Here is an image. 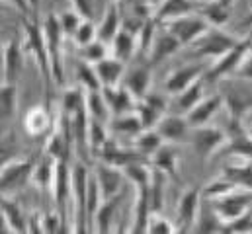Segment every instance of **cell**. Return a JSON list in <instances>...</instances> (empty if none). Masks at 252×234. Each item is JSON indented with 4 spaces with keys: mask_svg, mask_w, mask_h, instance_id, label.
I'll return each mask as SVG.
<instances>
[{
    "mask_svg": "<svg viewBox=\"0 0 252 234\" xmlns=\"http://www.w3.org/2000/svg\"><path fill=\"white\" fill-rule=\"evenodd\" d=\"M88 181H90V172H88L86 164L84 162H76L70 168V207H72L70 231H74V233H88L86 231Z\"/></svg>",
    "mask_w": 252,
    "mask_h": 234,
    "instance_id": "6da1fadb",
    "label": "cell"
},
{
    "mask_svg": "<svg viewBox=\"0 0 252 234\" xmlns=\"http://www.w3.org/2000/svg\"><path fill=\"white\" fill-rule=\"evenodd\" d=\"M41 31L45 37V47L49 53V64H51V80L57 86H64V66L63 57H61V47H63V29L59 24V16L57 14H49L43 24H41Z\"/></svg>",
    "mask_w": 252,
    "mask_h": 234,
    "instance_id": "7a4b0ae2",
    "label": "cell"
},
{
    "mask_svg": "<svg viewBox=\"0 0 252 234\" xmlns=\"http://www.w3.org/2000/svg\"><path fill=\"white\" fill-rule=\"evenodd\" d=\"M24 49L26 53H32L35 62H37V68H39V74L43 76L45 82L51 80V64H49V53H47V47H45V37H43V31L33 18H24Z\"/></svg>",
    "mask_w": 252,
    "mask_h": 234,
    "instance_id": "3957f363",
    "label": "cell"
},
{
    "mask_svg": "<svg viewBox=\"0 0 252 234\" xmlns=\"http://www.w3.org/2000/svg\"><path fill=\"white\" fill-rule=\"evenodd\" d=\"M211 209L215 211V215L219 217V221L223 225L243 217L245 213H249L252 209V189L245 187H235L231 193L209 201Z\"/></svg>",
    "mask_w": 252,
    "mask_h": 234,
    "instance_id": "277c9868",
    "label": "cell"
},
{
    "mask_svg": "<svg viewBox=\"0 0 252 234\" xmlns=\"http://www.w3.org/2000/svg\"><path fill=\"white\" fill-rule=\"evenodd\" d=\"M251 47L252 45L249 39H241L233 49H229L227 53H223L221 57L215 58L213 64H211V66L205 70V74H203L205 82H217V80L235 76L239 64L243 62V58H245V55L249 53Z\"/></svg>",
    "mask_w": 252,
    "mask_h": 234,
    "instance_id": "5b68a950",
    "label": "cell"
},
{
    "mask_svg": "<svg viewBox=\"0 0 252 234\" xmlns=\"http://www.w3.org/2000/svg\"><path fill=\"white\" fill-rule=\"evenodd\" d=\"M35 166V158H14L4 168H0V193L12 195L26 187V183L32 179Z\"/></svg>",
    "mask_w": 252,
    "mask_h": 234,
    "instance_id": "8992f818",
    "label": "cell"
},
{
    "mask_svg": "<svg viewBox=\"0 0 252 234\" xmlns=\"http://www.w3.org/2000/svg\"><path fill=\"white\" fill-rule=\"evenodd\" d=\"M178 41H180V45L182 47H186V45H193L211 26H209V22L201 16V14H188V16H182V18H176V20H172V22H166V24H162Z\"/></svg>",
    "mask_w": 252,
    "mask_h": 234,
    "instance_id": "52a82bcc",
    "label": "cell"
},
{
    "mask_svg": "<svg viewBox=\"0 0 252 234\" xmlns=\"http://www.w3.org/2000/svg\"><path fill=\"white\" fill-rule=\"evenodd\" d=\"M241 39L221 31L219 28H209L191 47H193V53L195 57L203 58V57H211L213 60L217 57H221L223 53H227L229 49H233Z\"/></svg>",
    "mask_w": 252,
    "mask_h": 234,
    "instance_id": "ba28073f",
    "label": "cell"
},
{
    "mask_svg": "<svg viewBox=\"0 0 252 234\" xmlns=\"http://www.w3.org/2000/svg\"><path fill=\"white\" fill-rule=\"evenodd\" d=\"M225 143H227V135L219 127L201 125V127H193V131H191L193 150L203 162H207L213 154H217Z\"/></svg>",
    "mask_w": 252,
    "mask_h": 234,
    "instance_id": "9c48e42d",
    "label": "cell"
},
{
    "mask_svg": "<svg viewBox=\"0 0 252 234\" xmlns=\"http://www.w3.org/2000/svg\"><path fill=\"white\" fill-rule=\"evenodd\" d=\"M94 177H96L102 199L114 197L120 191H124L126 176H124V170L118 168V166H112V164H106V162L98 160L96 166H94Z\"/></svg>",
    "mask_w": 252,
    "mask_h": 234,
    "instance_id": "30bf717a",
    "label": "cell"
},
{
    "mask_svg": "<svg viewBox=\"0 0 252 234\" xmlns=\"http://www.w3.org/2000/svg\"><path fill=\"white\" fill-rule=\"evenodd\" d=\"M199 207H201V193H199V189L197 187H188L180 195L178 205H176V229L178 231L188 233V231L193 229V223L197 219Z\"/></svg>",
    "mask_w": 252,
    "mask_h": 234,
    "instance_id": "8fae6325",
    "label": "cell"
},
{
    "mask_svg": "<svg viewBox=\"0 0 252 234\" xmlns=\"http://www.w3.org/2000/svg\"><path fill=\"white\" fill-rule=\"evenodd\" d=\"M205 70H207V68H205V64H201V62L182 64V66L174 68V70L166 76V80H164V90H166V94L178 96L180 92H184V90L188 88L189 84H193L195 80L203 78Z\"/></svg>",
    "mask_w": 252,
    "mask_h": 234,
    "instance_id": "7c38bea8",
    "label": "cell"
},
{
    "mask_svg": "<svg viewBox=\"0 0 252 234\" xmlns=\"http://www.w3.org/2000/svg\"><path fill=\"white\" fill-rule=\"evenodd\" d=\"M180 41L162 26L158 24V29L153 37V43L147 51V57H149V64L155 66V64H160L162 60H166L168 57H172L178 49H180Z\"/></svg>",
    "mask_w": 252,
    "mask_h": 234,
    "instance_id": "4fadbf2b",
    "label": "cell"
},
{
    "mask_svg": "<svg viewBox=\"0 0 252 234\" xmlns=\"http://www.w3.org/2000/svg\"><path fill=\"white\" fill-rule=\"evenodd\" d=\"M135 114L141 119L143 129H155L158 119L166 114V100L158 94H147L135 104Z\"/></svg>",
    "mask_w": 252,
    "mask_h": 234,
    "instance_id": "5bb4252c",
    "label": "cell"
},
{
    "mask_svg": "<svg viewBox=\"0 0 252 234\" xmlns=\"http://www.w3.org/2000/svg\"><path fill=\"white\" fill-rule=\"evenodd\" d=\"M157 133L162 137L164 143H184L189 135V125L186 117L178 116V114H164L157 123Z\"/></svg>",
    "mask_w": 252,
    "mask_h": 234,
    "instance_id": "9a60e30c",
    "label": "cell"
},
{
    "mask_svg": "<svg viewBox=\"0 0 252 234\" xmlns=\"http://www.w3.org/2000/svg\"><path fill=\"white\" fill-rule=\"evenodd\" d=\"M122 84L127 88V92L135 98V102L143 100L149 94V88H151V64L149 66L135 64V66L127 68V72H124Z\"/></svg>",
    "mask_w": 252,
    "mask_h": 234,
    "instance_id": "2e32d148",
    "label": "cell"
},
{
    "mask_svg": "<svg viewBox=\"0 0 252 234\" xmlns=\"http://www.w3.org/2000/svg\"><path fill=\"white\" fill-rule=\"evenodd\" d=\"M24 43L18 39H10L4 45V82L18 84V78L24 68Z\"/></svg>",
    "mask_w": 252,
    "mask_h": 234,
    "instance_id": "e0dca14e",
    "label": "cell"
},
{
    "mask_svg": "<svg viewBox=\"0 0 252 234\" xmlns=\"http://www.w3.org/2000/svg\"><path fill=\"white\" fill-rule=\"evenodd\" d=\"M223 106V98L219 94H213V96H203L188 114H186V121H188L189 129L193 127H201V125H207L211 121V117L219 112V108Z\"/></svg>",
    "mask_w": 252,
    "mask_h": 234,
    "instance_id": "ac0fdd59",
    "label": "cell"
},
{
    "mask_svg": "<svg viewBox=\"0 0 252 234\" xmlns=\"http://www.w3.org/2000/svg\"><path fill=\"white\" fill-rule=\"evenodd\" d=\"M96 156H98V160H102V162H106V164H112V166H118V168H124V166L131 164V162H143V160H147V158L141 156L135 148H133V150L124 148V146L116 145L112 139L100 148V152H98Z\"/></svg>",
    "mask_w": 252,
    "mask_h": 234,
    "instance_id": "d6986e66",
    "label": "cell"
},
{
    "mask_svg": "<svg viewBox=\"0 0 252 234\" xmlns=\"http://www.w3.org/2000/svg\"><path fill=\"white\" fill-rule=\"evenodd\" d=\"M24 129L32 137H49L53 133V129H55L53 117L49 114V110L43 108V106L32 108L24 117Z\"/></svg>",
    "mask_w": 252,
    "mask_h": 234,
    "instance_id": "ffe728a7",
    "label": "cell"
},
{
    "mask_svg": "<svg viewBox=\"0 0 252 234\" xmlns=\"http://www.w3.org/2000/svg\"><path fill=\"white\" fill-rule=\"evenodd\" d=\"M53 201L55 209L64 215L66 203H70V166L68 160H57V172H55V181H53Z\"/></svg>",
    "mask_w": 252,
    "mask_h": 234,
    "instance_id": "44dd1931",
    "label": "cell"
},
{
    "mask_svg": "<svg viewBox=\"0 0 252 234\" xmlns=\"http://www.w3.org/2000/svg\"><path fill=\"white\" fill-rule=\"evenodd\" d=\"M102 96L108 104V110L112 116H120V114H127V112H135V98L127 92L124 84L118 86H104L102 88Z\"/></svg>",
    "mask_w": 252,
    "mask_h": 234,
    "instance_id": "7402d4cb",
    "label": "cell"
},
{
    "mask_svg": "<svg viewBox=\"0 0 252 234\" xmlns=\"http://www.w3.org/2000/svg\"><path fill=\"white\" fill-rule=\"evenodd\" d=\"M235 185L252 189V160L243 156H231V160L223 166V174Z\"/></svg>",
    "mask_w": 252,
    "mask_h": 234,
    "instance_id": "603a6c76",
    "label": "cell"
},
{
    "mask_svg": "<svg viewBox=\"0 0 252 234\" xmlns=\"http://www.w3.org/2000/svg\"><path fill=\"white\" fill-rule=\"evenodd\" d=\"M122 201H124V191H120L114 197L102 199V203H100V207L96 211V217H94V231H98V233H110L114 229V217H116Z\"/></svg>",
    "mask_w": 252,
    "mask_h": 234,
    "instance_id": "cb8c5ba5",
    "label": "cell"
},
{
    "mask_svg": "<svg viewBox=\"0 0 252 234\" xmlns=\"http://www.w3.org/2000/svg\"><path fill=\"white\" fill-rule=\"evenodd\" d=\"M55 172H57V160L49 152H43L39 158H35V166H33L32 179H33V183L41 191H49V189H53Z\"/></svg>",
    "mask_w": 252,
    "mask_h": 234,
    "instance_id": "d4e9b609",
    "label": "cell"
},
{
    "mask_svg": "<svg viewBox=\"0 0 252 234\" xmlns=\"http://www.w3.org/2000/svg\"><path fill=\"white\" fill-rule=\"evenodd\" d=\"M120 29H122V16H120V10H118V4L110 2L108 8L104 10V16H102L98 28H96V35H98L100 41L110 45Z\"/></svg>",
    "mask_w": 252,
    "mask_h": 234,
    "instance_id": "484cf974",
    "label": "cell"
},
{
    "mask_svg": "<svg viewBox=\"0 0 252 234\" xmlns=\"http://www.w3.org/2000/svg\"><path fill=\"white\" fill-rule=\"evenodd\" d=\"M0 211H2V217H4L10 233H28V219L18 201L0 193Z\"/></svg>",
    "mask_w": 252,
    "mask_h": 234,
    "instance_id": "4316f807",
    "label": "cell"
},
{
    "mask_svg": "<svg viewBox=\"0 0 252 234\" xmlns=\"http://www.w3.org/2000/svg\"><path fill=\"white\" fill-rule=\"evenodd\" d=\"M235 2L237 0H209L207 4H203V8L197 14H201L211 28H221L231 18Z\"/></svg>",
    "mask_w": 252,
    "mask_h": 234,
    "instance_id": "83f0119b",
    "label": "cell"
},
{
    "mask_svg": "<svg viewBox=\"0 0 252 234\" xmlns=\"http://www.w3.org/2000/svg\"><path fill=\"white\" fill-rule=\"evenodd\" d=\"M94 68H96V74H98L102 88L104 86H118V84H122V78L126 72V62L118 60L116 57H106L100 62H96Z\"/></svg>",
    "mask_w": 252,
    "mask_h": 234,
    "instance_id": "f1b7e54d",
    "label": "cell"
},
{
    "mask_svg": "<svg viewBox=\"0 0 252 234\" xmlns=\"http://www.w3.org/2000/svg\"><path fill=\"white\" fill-rule=\"evenodd\" d=\"M193 12H195V6L191 4V0H164L155 8V20L158 24H166Z\"/></svg>",
    "mask_w": 252,
    "mask_h": 234,
    "instance_id": "f546056e",
    "label": "cell"
},
{
    "mask_svg": "<svg viewBox=\"0 0 252 234\" xmlns=\"http://www.w3.org/2000/svg\"><path fill=\"white\" fill-rule=\"evenodd\" d=\"M149 162L166 176L178 177V150L172 143H162V146L151 156Z\"/></svg>",
    "mask_w": 252,
    "mask_h": 234,
    "instance_id": "4dcf8cb0",
    "label": "cell"
},
{
    "mask_svg": "<svg viewBox=\"0 0 252 234\" xmlns=\"http://www.w3.org/2000/svg\"><path fill=\"white\" fill-rule=\"evenodd\" d=\"M137 53V37L126 29H120L114 41L110 43V57H116L122 62H129Z\"/></svg>",
    "mask_w": 252,
    "mask_h": 234,
    "instance_id": "1f68e13d",
    "label": "cell"
},
{
    "mask_svg": "<svg viewBox=\"0 0 252 234\" xmlns=\"http://www.w3.org/2000/svg\"><path fill=\"white\" fill-rule=\"evenodd\" d=\"M108 129L114 135L137 137L143 131V125L135 112H127V114H120V116H112V119L108 121Z\"/></svg>",
    "mask_w": 252,
    "mask_h": 234,
    "instance_id": "d6a6232c",
    "label": "cell"
},
{
    "mask_svg": "<svg viewBox=\"0 0 252 234\" xmlns=\"http://www.w3.org/2000/svg\"><path fill=\"white\" fill-rule=\"evenodd\" d=\"M135 139V143H133V148L141 154V156H145L147 160H151V156L162 146V137L157 133V129H143L137 137H133Z\"/></svg>",
    "mask_w": 252,
    "mask_h": 234,
    "instance_id": "836d02e7",
    "label": "cell"
},
{
    "mask_svg": "<svg viewBox=\"0 0 252 234\" xmlns=\"http://www.w3.org/2000/svg\"><path fill=\"white\" fill-rule=\"evenodd\" d=\"M74 76H76V82L78 86L84 90V92H92V90H102V84L98 80V74H96V68L94 64L78 58L76 64H74Z\"/></svg>",
    "mask_w": 252,
    "mask_h": 234,
    "instance_id": "e575fe53",
    "label": "cell"
},
{
    "mask_svg": "<svg viewBox=\"0 0 252 234\" xmlns=\"http://www.w3.org/2000/svg\"><path fill=\"white\" fill-rule=\"evenodd\" d=\"M84 108H86L88 119H98V121H106L108 123V117H112L110 110H108V104H106V100L102 96V90L86 92V96H84Z\"/></svg>",
    "mask_w": 252,
    "mask_h": 234,
    "instance_id": "d590c367",
    "label": "cell"
},
{
    "mask_svg": "<svg viewBox=\"0 0 252 234\" xmlns=\"http://www.w3.org/2000/svg\"><path fill=\"white\" fill-rule=\"evenodd\" d=\"M110 129L106 121H98V119H90L88 121V150L96 156L100 152V148L110 141Z\"/></svg>",
    "mask_w": 252,
    "mask_h": 234,
    "instance_id": "8d00e7d4",
    "label": "cell"
},
{
    "mask_svg": "<svg viewBox=\"0 0 252 234\" xmlns=\"http://www.w3.org/2000/svg\"><path fill=\"white\" fill-rule=\"evenodd\" d=\"M203 86H205V78H199L193 84H189L184 92H180L176 96V108L180 114H188L189 110L203 98Z\"/></svg>",
    "mask_w": 252,
    "mask_h": 234,
    "instance_id": "74e56055",
    "label": "cell"
},
{
    "mask_svg": "<svg viewBox=\"0 0 252 234\" xmlns=\"http://www.w3.org/2000/svg\"><path fill=\"white\" fill-rule=\"evenodd\" d=\"M223 148H225V152L229 156H243V158H251L252 160V139L243 129H239L237 137L227 139Z\"/></svg>",
    "mask_w": 252,
    "mask_h": 234,
    "instance_id": "f35d334b",
    "label": "cell"
},
{
    "mask_svg": "<svg viewBox=\"0 0 252 234\" xmlns=\"http://www.w3.org/2000/svg\"><path fill=\"white\" fill-rule=\"evenodd\" d=\"M20 139L14 131H8L6 135L0 137V168H4L8 162L18 158L20 154Z\"/></svg>",
    "mask_w": 252,
    "mask_h": 234,
    "instance_id": "ab89813d",
    "label": "cell"
},
{
    "mask_svg": "<svg viewBox=\"0 0 252 234\" xmlns=\"http://www.w3.org/2000/svg\"><path fill=\"white\" fill-rule=\"evenodd\" d=\"M225 106H227V110H229V116L233 119V123H237V129H239L243 116L252 110V98H245V96H239V94H237V96L231 94V96H227Z\"/></svg>",
    "mask_w": 252,
    "mask_h": 234,
    "instance_id": "60d3db41",
    "label": "cell"
},
{
    "mask_svg": "<svg viewBox=\"0 0 252 234\" xmlns=\"http://www.w3.org/2000/svg\"><path fill=\"white\" fill-rule=\"evenodd\" d=\"M16 98H18V84H0V117L8 119L16 112Z\"/></svg>",
    "mask_w": 252,
    "mask_h": 234,
    "instance_id": "b9f144b4",
    "label": "cell"
},
{
    "mask_svg": "<svg viewBox=\"0 0 252 234\" xmlns=\"http://www.w3.org/2000/svg\"><path fill=\"white\" fill-rule=\"evenodd\" d=\"M223 229V223L219 221V217L215 215V211H201L199 207V213H197V219L193 223V229L195 233H221Z\"/></svg>",
    "mask_w": 252,
    "mask_h": 234,
    "instance_id": "7bdbcfd3",
    "label": "cell"
},
{
    "mask_svg": "<svg viewBox=\"0 0 252 234\" xmlns=\"http://www.w3.org/2000/svg\"><path fill=\"white\" fill-rule=\"evenodd\" d=\"M80 55H82V60H86V62H90V64H96V62H100L102 58L110 57V45L108 43H104V41H100L98 37L94 39V41H90L88 45H84V47H80Z\"/></svg>",
    "mask_w": 252,
    "mask_h": 234,
    "instance_id": "ee69618b",
    "label": "cell"
},
{
    "mask_svg": "<svg viewBox=\"0 0 252 234\" xmlns=\"http://www.w3.org/2000/svg\"><path fill=\"white\" fill-rule=\"evenodd\" d=\"M84 96H86V92H84L80 86L66 90L63 96V102H61V112L72 117L82 106H84Z\"/></svg>",
    "mask_w": 252,
    "mask_h": 234,
    "instance_id": "f6af8a7d",
    "label": "cell"
},
{
    "mask_svg": "<svg viewBox=\"0 0 252 234\" xmlns=\"http://www.w3.org/2000/svg\"><path fill=\"white\" fill-rule=\"evenodd\" d=\"M235 187H239V185H235L231 179H227L225 176H221V177L209 181V185L203 189V197H205V201H213V199H219V197L231 193Z\"/></svg>",
    "mask_w": 252,
    "mask_h": 234,
    "instance_id": "bcb514c9",
    "label": "cell"
},
{
    "mask_svg": "<svg viewBox=\"0 0 252 234\" xmlns=\"http://www.w3.org/2000/svg\"><path fill=\"white\" fill-rule=\"evenodd\" d=\"M147 233L149 234H174L178 233L176 225L170 223L168 219H164L160 213H151L149 221H147Z\"/></svg>",
    "mask_w": 252,
    "mask_h": 234,
    "instance_id": "7dc6e473",
    "label": "cell"
},
{
    "mask_svg": "<svg viewBox=\"0 0 252 234\" xmlns=\"http://www.w3.org/2000/svg\"><path fill=\"white\" fill-rule=\"evenodd\" d=\"M98 35H96V24L92 22V20H82L80 22V26H78V29L74 31V35L70 37L78 47H84V45H88L90 41H94Z\"/></svg>",
    "mask_w": 252,
    "mask_h": 234,
    "instance_id": "c3c4849f",
    "label": "cell"
},
{
    "mask_svg": "<svg viewBox=\"0 0 252 234\" xmlns=\"http://www.w3.org/2000/svg\"><path fill=\"white\" fill-rule=\"evenodd\" d=\"M82 20H84V18H82L78 12H74V10L63 12V14L59 16V24H61V29H63L64 37H72Z\"/></svg>",
    "mask_w": 252,
    "mask_h": 234,
    "instance_id": "681fc988",
    "label": "cell"
},
{
    "mask_svg": "<svg viewBox=\"0 0 252 234\" xmlns=\"http://www.w3.org/2000/svg\"><path fill=\"white\" fill-rule=\"evenodd\" d=\"M43 233L47 234H55V233H63V215L55 209L53 213H43Z\"/></svg>",
    "mask_w": 252,
    "mask_h": 234,
    "instance_id": "f907efd6",
    "label": "cell"
},
{
    "mask_svg": "<svg viewBox=\"0 0 252 234\" xmlns=\"http://www.w3.org/2000/svg\"><path fill=\"white\" fill-rule=\"evenodd\" d=\"M235 76L237 78H243V80H252V47L249 49V53L245 55L243 62L239 64Z\"/></svg>",
    "mask_w": 252,
    "mask_h": 234,
    "instance_id": "816d5d0a",
    "label": "cell"
},
{
    "mask_svg": "<svg viewBox=\"0 0 252 234\" xmlns=\"http://www.w3.org/2000/svg\"><path fill=\"white\" fill-rule=\"evenodd\" d=\"M72 2V10L78 12L84 20H92V0H70Z\"/></svg>",
    "mask_w": 252,
    "mask_h": 234,
    "instance_id": "f5cc1de1",
    "label": "cell"
},
{
    "mask_svg": "<svg viewBox=\"0 0 252 234\" xmlns=\"http://www.w3.org/2000/svg\"><path fill=\"white\" fill-rule=\"evenodd\" d=\"M2 2H6V4L14 6V8L22 14V18H32V16H33L32 6H30V0H2Z\"/></svg>",
    "mask_w": 252,
    "mask_h": 234,
    "instance_id": "db71d44e",
    "label": "cell"
},
{
    "mask_svg": "<svg viewBox=\"0 0 252 234\" xmlns=\"http://www.w3.org/2000/svg\"><path fill=\"white\" fill-rule=\"evenodd\" d=\"M43 213H33V217L28 221V233H43Z\"/></svg>",
    "mask_w": 252,
    "mask_h": 234,
    "instance_id": "11a10c76",
    "label": "cell"
},
{
    "mask_svg": "<svg viewBox=\"0 0 252 234\" xmlns=\"http://www.w3.org/2000/svg\"><path fill=\"white\" fill-rule=\"evenodd\" d=\"M4 82V45H0V84Z\"/></svg>",
    "mask_w": 252,
    "mask_h": 234,
    "instance_id": "9f6ffc18",
    "label": "cell"
},
{
    "mask_svg": "<svg viewBox=\"0 0 252 234\" xmlns=\"http://www.w3.org/2000/svg\"><path fill=\"white\" fill-rule=\"evenodd\" d=\"M137 2H141V4H145V6H149V8H153V10H155V8L158 6V2H160V0H137Z\"/></svg>",
    "mask_w": 252,
    "mask_h": 234,
    "instance_id": "6f0895ef",
    "label": "cell"
},
{
    "mask_svg": "<svg viewBox=\"0 0 252 234\" xmlns=\"http://www.w3.org/2000/svg\"><path fill=\"white\" fill-rule=\"evenodd\" d=\"M245 26H252V12H251V16L245 20Z\"/></svg>",
    "mask_w": 252,
    "mask_h": 234,
    "instance_id": "680465c9",
    "label": "cell"
},
{
    "mask_svg": "<svg viewBox=\"0 0 252 234\" xmlns=\"http://www.w3.org/2000/svg\"><path fill=\"white\" fill-rule=\"evenodd\" d=\"M247 135H249V137H251V139H252V127H251V129H249V131H247Z\"/></svg>",
    "mask_w": 252,
    "mask_h": 234,
    "instance_id": "91938a15",
    "label": "cell"
},
{
    "mask_svg": "<svg viewBox=\"0 0 252 234\" xmlns=\"http://www.w3.org/2000/svg\"><path fill=\"white\" fill-rule=\"evenodd\" d=\"M108 2H116V4H118V2H120V0H108Z\"/></svg>",
    "mask_w": 252,
    "mask_h": 234,
    "instance_id": "94428289",
    "label": "cell"
}]
</instances>
